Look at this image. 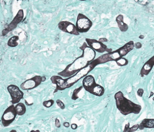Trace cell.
I'll use <instances>...</instances> for the list:
<instances>
[{
  "instance_id": "cell-1",
  "label": "cell",
  "mask_w": 154,
  "mask_h": 132,
  "mask_svg": "<svg viewBox=\"0 0 154 132\" xmlns=\"http://www.w3.org/2000/svg\"><path fill=\"white\" fill-rule=\"evenodd\" d=\"M79 48L82 51L81 55L67 66L63 71L58 73V75L63 78L70 77L79 70L86 67L95 59L96 52L89 47L86 42L83 43Z\"/></svg>"
},
{
  "instance_id": "cell-2",
  "label": "cell",
  "mask_w": 154,
  "mask_h": 132,
  "mask_svg": "<svg viewBox=\"0 0 154 132\" xmlns=\"http://www.w3.org/2000/svg\"><path fill=\"white\" fill-rule=\"evenodd\" d=\"M98 64L95 59L91 62L86 67L81 69L70 77L64 79L59 75H53L50 77V81L53 84L56 85L54 93L58 91H62L70 88L82 78H84L92 72Z\"/></svg>"
},
{
  "instance_id": "cell-3",
  "label": "cell",
  "mask_w": 154,
  "mask_h": 132,
  "mask_svg": "<svg viewBox=\"0 0 154 132\" xmlns=\"http://www.w3.org/2000/svg\"><path fill=\"white\" fill-rule=\"evenodd\" d=\"M114 98L116 107L124 116L130 114L138 115L141 111L142 107L139 104H136L124 97L121 91H118L115 93Z\"/></svg>"
},
{
  "instance_id": "cell-4",
  "label": "cell",
  "mask_w": 154,
  "mask_h": 132,
  "mask_svg": "<svg viewBox=\"0 0 154 132\" xmlns=\"http://www.w3.org/2000/svg\"><path fill=\"white\" fill-rule=\"evenodd\" d=\"M134 42L132 40L126 43L124 45L114 51L103 54L95 59L98 65L105 63L110 61H116L126 56L134 48Z\"/></svg>"
},
{
  "instance_id": "cell-5",
  "label": "cell",
  "mask_w": 154,
  "mask_h": 132,
  "mask_svg": "<svg viewBox=\"0 0 154 132\" xmlns=\"http://www.w3.org/2000/svg\"><path fill=\"white\" fill-rule=\"evenodd\" d=\"M82 84L83 88L86 91L94 96L101 97L105 92L104 88L96 83L94 77L91 75H88L83 78Z\"/></svg>"
},
{
  "instance_id": "cell-6",
  "label": "cell",
  "mask_w": 154,
  "mask_h": 132,
  "mask_svg": "<svg viewBox=\"0 0 154 132\" xmlns=\"http://www.w3.org/2000/svg\"><path fill=\"white\" fill-rule=\"evenodd\" d=\"M92 25V22L88 17L83 13H78L75 26L77 30L80 34L88 32Z\"/></svg>"
},
{
  "instance_id": "cell-7",
  "label": "cell",
  "mask_w": 154,
  "mask_h": 132,
  "mask_svg": "<svg viewBox=\"0 0 154 132\" xmlns=\"http://www.w3.org/2000/svg\"><path fill=\"white\" fill-rule=\"evenodd\" d=\"M17 114L14 105H11L5 110L1 118L2 125L4 127L9 126L16 118Z\"/></svg>"
},
{
  "instance_id": "cell-8",
  "label": "cell",
  "mask_w": 154,
  "mask_h": 132,
  "mask_svg": "<svg viewBox=\"0 0 154 132\" xmlns=\"http://www.w3.org/2000/svg\"><path fill=\"white\" fill-rule=\"evenodd\" d=\"M46 77L41 75H35L34 77L26 80L20 84V88L23 90L33 89L39 86L41 83L46 81Z\"/></svg>"
},
{
  "instance_id": "cell-9",
  "label": "cell",
  "mask_w": 154,
  "mask_h": 132,
  "mask_svg": "<svg viewBox=\"0 0 154 132\" xmlns=\"http://www.w3.org/2000/svg\"><path fill=\"white\" fill-rule=\"evenodd\" d=\"M86 43L87 45L97 53H110L112 51V49L109 48L106 45L101 41L94 39L86 38L85 39Z\"/></svg>"
},
{
  "instance_id": "cell-10",
  "label": "cell",
  "mask_w": 154,
  "mask_h": 132,
  "mask_svg": "<svg viewBox=\"0 0 154 132\" xmlns=\"http://www.w3.org/2000/svg\"><path fill=\"white\" fill-rule=\"evenodd\" d=\"M7 89L11 95V102L13 105L19 103L21 100L23 98L24 93L18 86L14 84H11L8 86Z\"/></svg>"
},
{
  "instance_id": "cell-11",
  "label": "cell",
  "mask_w": 154,
  "mask_h": 132,
  "mask_svg": "<svg viewBox=\"0 0 154 132\" xmlns=\"http://www.w3.org/2000/svg\"><path fill=\"white\" fill-rule=\"evenodd\" d=\"M59 29L63 32L74 36H78L80 33L76 29L75 25L67 21H62L58 24Z\"/></svg>"
},
{
  "instance_id": "cell-12",
  "label": "cell",
  "mask_w": 154,
  "mask_h": 132,
  "mask_svg": "<svg viewBox=\"0 0 154 132\" xmlns=\"http://www.w3.org/2000/svg\"><path fill=\"white\" fill-rule=\"evenodd\" d=\"M23 18V12L22 10H20L18 11V13L16 14V16L14 17L11 22L8 28L5 29L4 30L2 31L3 35L5 36L7 33L13 30L14 29L17 27V24L20 23L21 21H22Z\"/></svg>"
},
{
  "instance_id": "cell-13",
  "label": "cell",
  "mask_w": 154,
  "mask_h": 132,
  "mask_svg": "<svg viewBox=\"0 0 154 132\" xmlns=\"http://www.w3.org/2000/svg\"><path fill=\"white\" fill-rule=\"evenodd\" d=\"M154 66V55L149 58L142 66L140 73L141 77L148 75Z\"/></svg>"
},
{
  "instance_id": "cell-14",
  "label": "cell",
  "mask_w": 154,
  "mask_h": 132,
  "mask_svg": "<svg viewBox=\"0 0 154 132\" xmlns=\"http://www.w3.org/2000/svg\"><path fill=\"white\" fill-rule=\"evenodd\" d=\"M116 22L118 28L122 32H126L128 29V26L124 22V17L122 14H119L116 18Z\"/></svg>"
},
{
  "instance_id": "cell-15",
  "label": "cell",
  "mask_w": 154,
  "mask_h": 132,
  "mask_svg": "<svg viewBox=\"0 0 154 132\" xmlns=\"http://www.w3.org/2000/svg\"><path fill=\"white\" fill-rule=\"evenodd\" d=\"M154 128V119H144L139 124L140 130H143L145 128Z\"/></svg>"
},
{
  "instance_id": "cell-16",
  "label": "cell",
  "mask_w": 154,
  "mask_h": 132,
  "mask_svg": "<svg viewBox=\"0 0 154 132\" xmlns=\"http://www.w3.org/2000/svg\"><path fill=\"white\" fill-rule=\"evenodd\" d=\"M15 110L17 115L19 116H22L26 113L27 109L26 106L23 102H19L15 106Z\"/></svg>"
},
{
  "instance_id": "cell-17",
  "label": "cell",
  "mask_w": 154,
  "mask_h": 132,
  "mask_svg": "<svg viewBox=\"0 0 154 132\" xmlns=\"http://www.w3.org/2000/svg\"><path fill=\"white\" fill-rule=\"evenodd\" d=\"M139 128V124H136L132 126L131 127H130V123L125 125L123 129V132H134L137 131Z\"/></svg>"
},
{
  "instance_id": "cell-18",
  "label": "cell",
  "mask_w": 154,
  "mask_h": 132,
  "mask_svg": "<svg viewBox=\"0 0 154 132\" xmlns=\"http://www.w3.org/2000/svg\"><path fill=\"white\" fill-rule=\"evenodd\" d=\"M18 40H19V37L18 36H14L9 40L7 45L11 47L17 46L18 45V43H17V41Z\"/></svg>"
},
{
  "instance_id": "cell-19",
  "label": "cell",
  "mask_w": 154,
  "mask_h": 132,
  "mask_svg": "<svg viewBox=\"0 0 154 132\" xmlns=\"http://www.w3.org/2000/svg\"><path fill=\"white\" fill-rule=\"evenodd\" d=\"M117 65L120 66H127L128 64V60L125 57H121L115 61Z\"/></svg>"
},
{
  "instance_id": "cell-20",
  "label": "cell",
  "mask_w": 154,
  "mask_h": 132,
  "mask_svg": "<svg viewBox=\"0 0 154 132\" xmlns=\"http://www.w3.org/2000/svg\"><path fill=\"white\" fill-rule=\"evenodd\" d=\"M83 88V86H80L78 88L75 89L73 92V94H72V97H71V99L73 100H76L77 99L79 98L78 96V93L81 91V90Z\"/></svg>"
},
{
  "instance_id": "cell-21",
  "label": "cell",
  "mask_w": 154,
  "mask_h": 132,
  "mask_svg": "<svg viewBox=\"0 0 154 132\" xmlns=\"http://www.w3.org/2000/svg\"><path fill=\"white\" fill-rule=\"evenodd\" d=\"M55 101L54 100L50 99L48 100L42 102V105L46 108H50L54 105Z\"/></svg>"
},
{
  "instance_id": "cell-22",
  "label": "cell",
  "mask_w": 154,
  "mask_h": 132,
  "mask_svg": "<svg viewBox=\"0 0 154 132\" xmlns=\"http://www.w3.org/2000/svg\"><path fill=\"white\" fill-rule=\"evenodd\" d=\"M56 103L57 106L60 108L61 109L64 110L65 108V105L64 104V102L60 99H57L56 100Z\"/></svg>"
},
{
  "instance_id": "cell-23",
  "label": "cell",
  "mask_w": 154,
  "mask_h": 132,
  "mask_svg": "<svg viewBox=\"0 0 154 132\" xmlns=\"http://www.w3.org/2000/svg\"><path fill=\"white\" fill-rule=\"evenodd\" d=\"M135 1L141 5L146 6L149 4L150 1L149 0H137V1Z\"/></svg>"
},
{
  "instance_id": "cell-24",
  "label": "cell",
  "mask_w": 154,
  "mask_h": 132,
  "mask_svg": "<svg viewBox=\"0 0 154 132\" xmlns=\"http://www.w3.org/2000/svg\"><path fill=\"white\" fill-rule=\"evenodd\" d=\"M144 90L142 88H139L137 91V94L140 97H142L144 94Z\"/></svg>"
},
{
  "instance_id": "cell-25",
  "label": "cell",
  "mask_w": 154,
  "mask_h": 132,
  "mask_svg": "<svg viewBox=\"0 0 154 132\" xmlns=\"http://www.w3.org/2000/svg\"><path fill=\"white\" fill-rule=\"evenodd\" d=\"M55 126L58 128H59L61 127V124H60V121L58 118H56L55 120Z\"/></svg>"
},
{
  "instance_id": "cell-26",
  "label": "cell",
  "mask_w": 154,
  "mask_h": 132,
  "mask_svg": "<svg viewBox=\"0 0 154 132\" xmlns=\"http://www.w3.org/2000/svg\"><path fill=\"white\" fill-rule=\"evenodd\" d=\"M134 47L137 49H139L142 47V44L140 42H137V43H134Z\"/></svg>"
},
{
  "instance_id": "cell-27",
  "label": "cell",
  "mask_w": 154,
  "mask_h": 132,
  "mask_svg": "<svg viewBox=\"0 0 154 132\" xmlns=\"http://www.w3.org/2000/svg\"><path fill=\"white\" fill-rule=\"evenodd\" d=\"M70 127H71V128L73 129V130H76V129H77L78 126H77L76 124L73 123V124H72L70 125Z\"/></svg>"
},
{
  "instance_id": "cell-28",
  "label": "cell",
  "mask_w": 154,
  "mask_h": 132,
  "mask_svg": "<svg viewBox=\"0 0 154 132\" xmlns=\"http://www.w3.org/2000/svg\"><path fill=\"white\" fill-rule=\"evenodd\" d=\"M63 126L65 128H68L70 127V123L68 122H64L63 123Z\"/></svg>"
},
{
  "instance_id": "cell-29",
  "label": "cell",
  "mask_w": 154,
  "mask_h": 132,
  "mask_svg": "<svg viewBox=\"0 0 154 132\" xmlns=\"http://www.w3.org/2000/svg\"><path fill=\"white\" fill-rule=\"evenodd\" d=\"M98 40L102 42V43H104V42H106V41H108V40L105 38H101L99 39Z\"/></svg>"
},
{
  "instance_id": "cell-30",
  "label": "cell",
  "mask_w": 154,
  "mask_h": 132,
  "mask_svg": "<svg viewBox=\"0 0 154 132\" xmlns=\"http://www.w3.org/2000/svg\"><path fill=\"white\" fill-rule=\"evenodd\" d=\"M144 37H144V35H140V36L139 37V38L141 40L143 39L144 38Z\"/></svg>"
},
{
  "instance_id": "cell-31",
  "label": "cell",
  "mask_w": 154,
  "mask_h": 132,
  "mask_svg": "<svg viewBox=\"0 0 154 132\" xmlns=\"http://www.w3.org/2000/svg\"><path fill=\"white\" fill-rule=\"evenodd\" d=\"M30 132H40V130H31V131H30Z\"/></svg>"
},
{
  "instance_id": "cell-32",
  "label": "cell",
  "mask_w": 154,
  "mask_h": 132,
  "mask_svg": "<svg viewBox=\"0 0 154 132\" xmlns=\"http://www.w3.org/2000/svg\"><path fill=\"white\" fill-rule=\"evenodd\" d=\"M9 132H17V131L15 129H12V130H11V131H10Z\"/></svg>"
},
{
  "instance_id": "cell-33",
  "label": "cell",
  "mask_w": 154,
  "mask_h": 132,
  "mask_svg": "<svg viewBox=\"0 0 154 132\" xmlns=\"http://www.w3.org/2000/svg\"><path fill=\"white\" fill-rule=\"evenodd\" d=\"M153 95H154V93H153V92H150V96H149V98H150V97H151V96H153Z\"/></svg>"
}]
</instances>
